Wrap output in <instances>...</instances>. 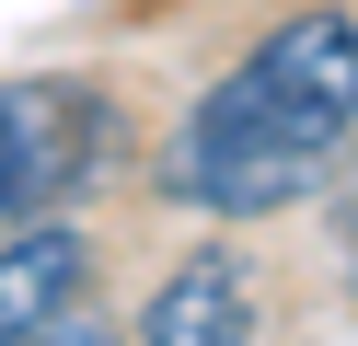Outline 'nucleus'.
Returning <instances> with one entry per match:
<instances>
[{"label":"nucleus","mask_w":358,"mask_h":346,"mask_svg":"<svg viewBox=\"0 0 358 346\" xmlns=\"http://www.w3.org/2000/svg\"><path fill=\"white\" fill-rule=\"evenodd\" d=\"M127 346H255V277H243L231 243H196L162 289L139 300Z\"/></svg>","instance_id":"obj_3"},{"label":"nucleus","mask_w":358,"mask_h":346,"mask_svg":"<svg viewBox=\"0 0 358 346\" xmlns=\"http://www.w3.org/2000/svg\"><path fill=\"white\" fill-rule=\"evenodd\" d=\"M324 219H335V266H347V289H358V138H347V161L324 173Z\"/></svg>","instance_id":"obj_6"},{"label":"nucleus","mask_w":358,"mask_h":346,"mask_svg":"<svg viewBox=\"0 0 358 346\" xmlns=\"http://www.w3.org/2000/svg\"><path fill=\"white\" fill-rule=\"evenodd\" d=\"M104 289V254L81 219H24V231H0V346H24L35 323H58L70 300Z\"/></svg>","instance_id":"obj_4"},{"label":"nucleus","mask_w":358,"mask_h":346,"mask_svg":"<svg viewBox=\"0 0 358 346\" xmlns=\"http://www.w3.org/2000/svg\"><path fill=\"white\" fill-rule=\"evenodd\" d=\"M347 138H358V12L301 0L173 115L162 161H150V196L243 231V219H278L289 196H324Z\"/></svg>","instance_id":"obj_1"},{"label":"nucleus","mask_w":358,"mask_h":346,"mask_svg":"<svg viewBox=\"0 0 358 346\" xmlns=\"http://www.w3.org/2000/svg\"><path fill=\"white\" fill-rule=\"evenodd\" d=\"M24 346H127V312H116V300H70V312H58V323H35V335Z\"/></svg>","instance_id":"obj_5"},{"label":"nucleus","mask_w":358,"mask_h":346,"mask_svg":"<svg viewBox=\"0 0 358 346\" xmlns=\"http://www.w3.org/2000/svg\"><path fill=\"white\" fill-rule=\"evenodd\" d=\"M116 173H127L116 81H93V69H24V81H0V231L70 219Z\"/></svg>","instance_id":"obj_2"}]
</instances>
